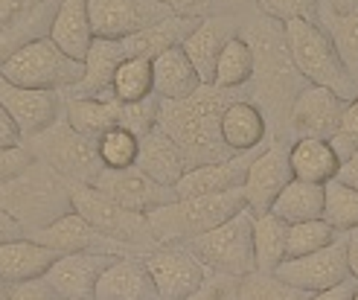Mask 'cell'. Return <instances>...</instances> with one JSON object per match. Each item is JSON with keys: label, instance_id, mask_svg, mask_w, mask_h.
I'll return each instance as SVG.
<instances>
[{"label": "cell", "instance_id": "30bf717a", "mask_svg": "<svg viewBox=\"0 0 358 300\" xmlns=\"http://www.w3.org/2000/svg\"><path fill=\"white\" fill-rule=\"evenodd\" d=\"M146 266L160 300H187L204 286L207 269L187 245H157L155 251L140 257Z\"/></svg>", "mask_w": 358, "mask_h": 300}, {"label": "cell", "instance_id": "bcb514c9", "mask_svg": "<svg viewBox=\"0 0 358 300\" xmlns=\"http://www.w3.org/2000/svg\"><path fill=\"white\" fill-rule=\"evenodd\" d=\"M338 181L358 190V152H352L350 157L341 161V169H338Z\"/></svg>", "mask_w": 358, "mask_h": 300}, {"label": "cell", "instance_id": "74e56055", "mask_svg": "<svg viewBox=\"0 0 358 300\" xmlns=\"http://www.w3.org/2000/svg\"><path fill=\"white\" fill-rule=\"evenodd\" d=\"M332 149L338 152V157H350L352 152H358V97L347 102L344 117H341V126H338L335 137L329 140Z\"/></svg>", "mask_w": 358, "mask_h": 300}, {"label": "cell", "instance_id": "db71d44e", "mask_svg": "<svg viewBox=\"0 0 358 300\" xmlns=\"http://www.w3.org/2000/svg\"><path fill=\"white\" fill-rule=\"evenodd\" d=\"M320 3H327V0H320Z\"/></svg>", "mask_w": 358, "mask_h": 300}, {"label": "cell", "instance_id": "ba28073f", "mask_svg": "<svg viewBox=\"0 0 358 300\" xmlns=\"http://www.w3.org/2000/svg\"><path fill=\"white\" fill-rule=\"evenodd\" d=\"M254 213L245 207L234 219L213 227L187 242V248L204 262L210 274L224 277H248L257 271V254H254Z\"/></svg>", "mask_w": 358, "mask_h": 300}, {"label": "cell", "instance_id": "d4e9b609", "mask_svg": "<svg viewBox=\"0 0 358 300\" xmlns=\"http://www.w3.org/2000/svg\"><path fill=\"white\" fill-rule=\"evenodd\" d=\"M50 38L56 41L70 59H76V62L87 59V50L94 44L87 0H59V9L50 24Z\"/></svg>", "mask_w": 358, "mask_h": 300}, {"label": "cell", "instance_id": "7402d4cb", "mask_svg": "<svg viewBox=\"0 0 358 300\" xmlns=\"http://www.w3.org/2000/svg\"><path fill=\"white\" fill-rule=\"evenodd\" d=\"M219 131H222V143L234 155L259 149L271 140V134H268V120H265L262 108L250 97L234 99L227 105V108L222 111Z\"/></svg>", "mask_w": 358, "mask_h": 300}, {"label": "cell", "instance_id": "f5cc1de1", "mask_svg": "<svg viewBox=\"0 0 358 300\" xmlns=\"http://www.w3.org/2000/svg\"><path fill=\"white\" fill-rule=\"evenodd\" d=\"M352 300H358V289H355V297H352Z\"/></svg>", "mask_w": 358, "mask_h": 300}, {"label": "cell", "instance_id": "8d00e7d4", "mask_svg": "<svg viewBox=\"0 0 358 300\" xmlns=\"http://www.w3.org/2000/svg\"><path fill=\"white\" fill-rule=\"evenodd\" d=\"M254 6L274 21H315L320 24V0H254Z\"/></svg>", "mask_w": 358, "mask_h": 300}, {"label": "cell", "instance_id": "f35d334b", "mask_svg": "<svg viewBox=\"0 0 358 300\" xmlns=\"http://www.w3.org/2000/svg\"><path fill=\"white\" fill-rule=\"evenodd\" d=\"M187 300H239V277L207 274L204 286Z\"/></svg>", "mask_w": 358, "mask_h": 300}, {"label": "cell", "instance_id": "7c38bea8", "mask_svg": "<svg viewBox=\"0 0 358 300\" xmlns=\"http://www.w3.org/2000/svg\"><path fill=\"white\" fill-rule=\"evenodd\" d=\"M289 152H292V140H285V137L274 140L271 137L265 143V149L254 157V164H250L242 192H245V207L254 216L271 213V204L277 201V196L294 181Z\"/></svg>", "mask_w": 358, "mask_h": 300}, {"label": "cell", "instance_id": "e575fe53", "mask_svg": "<svg viewBox=\"0 0 358 300\" xmlns=\"http://www.w3.org/2000/svg\"><path fill=\"white\" fill-rule=\"evenodd\" d=\"M96 149L105 169H129L137 164L140 137L129 129H111L96 140Z\"/></svg>", "mask_w": 358, "mask_h": 300}, {"label": "cell", "instance_id": "d6a6232c", "mask_svg": "<svg viewBox=\"0 0 358 300\" xmlns=\"http://www.w3.org/2000/svg\"><path fill=\"white\" fill-rule=\"evenodd\" d=\"M324 222L338 234H347L358 227V190L329 181L324 184Z\"/></svg>", "mask_w": 358, "mask_h": 300}, {"label": "cell", "instance_id": "4316f807", "mask_svg": "<svg viewBox=\"0 0 358 300\" xmlns=\"http://www.w3.org/2000/svg\"><path fill=\"white\" fill-rule=\"evenodd\" d=\"M152 73H155V94L160 99H187L204 85L181 47H172L160 52L157 59H152Z\"/></svg>", "mask_w": 358, "mask_h": 300}, {"label": "cell", "instance_id": "6da1fadb", "mask_svg": "<svg viewBox=\"0 0 358 300\" xmlns=\"http://www.w3.org/2000/svg\"><path fill=\"white\" fill-rule=\"evenodd\" d=\"M239 35L254 50V79H250V99H254L265 120L268 134L274 140L289 137V114L294 99L306 91L309 82L300 76L294 59L285 44L282 24L257 9V15H239Z\"/></svg>", "mask_w": 358, "mask_h": 300}, {"label": "cell", "instance_id": "f907efd6", "mask_svg": "<svg viewBox=\"0 0 358 300\" xmlns=\"http://www.w3.org/2000/svg\"><path fill=\"white\" fill-rule=\"evenodd\" d=\"M224 3H227L230 9H234V12H245V6L250 3V0H224Z\"/></svg>", "mask_w": 358, "mask_h": 300}, {"label": "cell", "instance_id": "52a82bcc", "mask_svg": "<svg viewBox=\"0 0 358 300\" xmlns=\"http://www.w3.org/2000/svg\"><path fill=\"white\" fill-rule=\"evenodd\" d=\"M0 76L21 87L64 94L82 82L85 62L70 59L50 35H41V38H32L21 50H15L0 67Z\"/></svg>", "mask_w": 358, "mask_h": 300}, {"label": "cell", "instance_id": "ee69618b", "mask_svg": "<svg viewBox=\"0 0 358 300\" xmlns=\"http://www.w3.org/2000/svg\"><path fill=\"white\" fill-rule=\"evenodd\" d=\"M21 143H24L21 129L15 126V120L3 108V102H0V146H21Z\"/></svg>", "mask_w": 358, "mask_h": 300}, {"label": "cell", "instance_id": "1f68e13d", "mask_svg": "<svg viewBox=\"0 0 358 300\" xmlns=\"http://www.w3.org/2000/svg\"><path fill=\"white\" fill-rule=\"evenodd\" d=\"M155 94L152 59H125L111 79V97L117 102H140Z\"/></svg>", "mask_w": 358, "mask_h": 300}, {"label": "cell", "instance_id": "7dc6e473", "mask_svg": "<svg viewBox=\"0 0 358 300\" xmlns=\"http://www.w3.org/2000/svg\"><path fill=\"white\" fill-rule=\"evenodd\" d=\"M21 236H27V234H24V227L17 224L9 213H3V210H0V245H3V242H12V239H21Z\"/></svg>", "mask_w": 358, "mask_h": 300}, {"label": "cell", "instance_id": "4fadbf2b", "mask_svg": "<svg viewBox=\"0 0 358 300\" xmlns=\"http://www.w3.org/2000/svg\"><path fill=\"white\" fill-rule=\"evenodd\" d=\"M274 274L282 280V283H289L306 294H315V292H324V289L344 283V280H350L344 234L332 245H327V248H320L315 254L297 257V259H282Z\"/></svg>", "mask_w": 358, "mask_h": 300}, {"label": "cell", "instance_id": "484cf974", "mask_svg": "<svg viewBox=\"0 0 358 300\" xmlns=\"http://www.w3.org/2000/svg\"><path fill=\"white\" fill-rule=\"evenodd\" d=\"M289 164H292V175L297 181L329 184L338 178L341 157H338L332 143L324 137H297V140H292Z\"/></svg>", "mask_w": 358, "mask_h": 300}, {"label": "cell", "instance_id": "44dd1931", "mask_svg": "<svg viewBox=\"0 0 358 300\" xmlns=\"http://www.w3.org/2000/svg\"><path fill=\"white\" fill-rule=\"evenodd\" d=\"M134 166H140L152 181L164 184V187H172V190L192 169L184 149L178 146L160 126H155L149 134L140 137V152H137V164Z\"/></svg>", "mask_w": 358, "mask_h": 300}, {"label": "cell", "instance_id": "d6986e66", "mask_svg": "<svg viewBox=\"0 0 358 300\" xmlns=\"http://www.w3.org/2000/svg\"><path fill=\"white\" fill-rule=\"evenodd\" d=\"M239 15L242 12H222V15H210L201 17L181 50L187 52V59L192 62L195 73L201 76L204 85H213V73H216V62L222 56V50L230 38L239 35Z\"/></svg>", "mask_w": 358, "mask_h": 300}, {"label": "cell", "instance_id": "9a60e30c", "mask_svg": "<svg viewBox=\"0 0 358 300\" xmlns=\"http://www.w3.org/2000/svg\"><path fill=\"white\" fill-rule=\"evenodd\" d=\"M102 196H108L111 201L134 210V213L149 216L152 210L172 204L178 196L172 187H164L152 181L140 166H129V169H102V175L94 184Z\"/></svg>", "mask_w": 358, "mask_h": 300}, {"label": "cell", "instance_id": "ac0fdd59", "mask_svg": "<svg viewBox=\"0 0 358 300\" xmlns=\"http://www.w3.org/2000/svg\"><path fill=\"white\" fill-rule=\"evenodd\" d=\"M259 149H250V152H236L224 157V161L216 164H201V166H192L181 181L175 184V196L178 199H199V196H219V192H230V190H242L245 184V175L254 164V157L262 152Z\"/></svg>", "mask_w": 358, "mask_h": 300}, {"label": "cell", "instance_id": "b9f144b4", "mask_svg": "<svg viewBox=\"0 0 358 300\" xmlns=\"http://www.w3.org/2000/svg\"><path fill=\"white\" fill-rule=\"evenodd\" d=\"M9 300H62V297L44 277H38V280H27V283L9 286Z\"/></svg>", "mask_w": 358, "mask_h": 300}, {"label": "cell", "instance_id": "83f0119b", "mask_svg": "<svg viewBox=\"0 0 358 300\" xmlns=\"http://www.w3.org/2000/svg\"><path fill=\"white\" fill-rule=\"evenodd\" d=\"M271 213L285 224L324 219V184H306L294 178L271 204Z\"/></svg>", "mask_w": 358, "mask_h": 300}, {"label": "cell", "instance_id": "ffe728a7", "mask_svg": "<svg viewBox=\"0 0 358 300\" xmlns=\"http://www.w3.org/2000/svg\"><path fill=\"white\" fill-rule=\"evenodd\" d=\"M120 257L108 254H62L44 274L62 300H96V283L102 271Z\"/></svg>", "mask_w": 358, "mask_h": 300}, {"label": "cell", "instance_id": "8fae6325", "mask_svg": "<svg viewBox=\"0 0 358 300\" xmlns=\"http://www.w3.org/2000/svg\"><path fill=\"white\" fill-rule=\"evenodd\" d=\"M87 15L94 38L105 41L129 38L175 17V12L160 0H87Z\"/></svg>", "mask_w": 358, "mask_h": 300}, {"label": "cell", "instance_id": "681fc988", "mask_svg": "<svg viewBox=\"0 0 358 300\" xmlns=\"http://www.w3.org/2000/svg\"><path fill=\"white\" fill-rule=\"evenodd\" d=\"M324 6L335 15H358V0H327Z\"/></svg>", "mask_w": 358, "mask_h": 300}, {"label": "cell", "instance_id": "f1b7e54d", "mask_svg": "<svg viewBox=\"0 0 358 300\" xmlns=\"http://www.w3.org/2000/svg\"><path fill=\"white\" fill-rule=\"evenodd\" d=\"M254 79V50L250 44L236 35L230 38L222 50V56L216 62V73H213V87L222 91H242Z\"/></svg>", "mask_w": 358, "mask_h": 300}, {"label": "cell", "instance_id": "3957f363", "mask_svg": "<svg viewBox=\"0 0 358 300\" xmlns=\"http://www.w3.org/2000/svg\"><path fill=\"white\" fill-rule=\"evenodd\" d=\"M0 210L9 213L29 236L73 213V190L56 169L32 161L17 178L0 187Z\"/></svg>", "mask_w": 358, "mask_h": 300}, {"label": "cell", "instance_id": "cb8c5ba5", "mask_svg": "<svg viewBox=\"0 0 358 300\" xmlns=\"http://www.w3.org/2000/svg\"><path fill=\"white\" fill-rule=\"evenodd\" d=\"M62 254L44 248L35 239L21 236L0 245V280L9 286L15 283H27V280H38L50 271V266L56 262Z\"/></svg>", "mask_w": 358, "mask_h": 300}, {"label": "cell", "instance_id": "2e32d148", "mask_svg": "<svg viewBox=\"0 0 358 300\" xmlns=\"http://www.w3.org/2000/svg\"><path fill=\"white\" fill-rule=\"evenodd\" d=\"M0 102L21 129V137L29 140L50 129L64 114V94L59 91H35V87L12 85L0 76Z\"/></svg>", "mask_w": 358, "mask_h": 300}, {"label": "cell", "instance_id": "c3c4849f", "mask_svg": "<svg viewBox=\"0 0 358 300\" xmlns=\"http://www.w3.org/2000/svg\"><path fill=\"white\" fill-rule=\"evenodd\" d=\"M344 242H347V266H350V277L358 283V227H355V231H347V234H344Z\"/></svg>", "mask_w": 358, "mask_h": 300}, {"label": "cell", "instance_id": "5b68a950", "mask_svg": "<svg viewBox=\"0 0 358 300\" xmlns=\"http://www.w3.org/2000/svg\"><path fill=\"white\" fill-rule=\"evenodd\" d=\"M282 32H285V44H289L292 59H294V67L309 85L327 87V91L338 94L347 102L358 97V87L350 79L347 67L324 27L297 17V21H285Z\"/></svg>", "mask_w": 358, "mask_h": 300}, {"label": "cell", "instance_id": "f6af8a7d", "mask_svg": "<svg viewBox=\"0 0 358 300\" xmlns=\"http://www.w3.org/2000/svg\"><path fill=\"white\" fill-rule=\"evenodd\" d=\"M355 289H358V283L350 277V280H344V283H338V286H332V289H324V292L309 294V300H352V297H355Z\"/></svg>", "mask_w": 358, "mask_h": 300}, {"label": "cell", "instance_id": "277c9868", "mask_svg": "<svg viewBox=\"0 0 358 300\" xmlns=\"http://www.w3.org/2000/svg\"><path fill=\"white\" fill-rule=\"evenodd\" d=\"M245 210V192L230 190L219 196H199V199H175L146 216L152 227L155 245H187L189 239L201 236L213 227L234 219Z\"/></svg>", "mask_w": 358, "mask_h": 300}, {"label": "cell", "instance_id": "7a4b0ae2", "mask_svg": "<svg viewBox=\"0 0 358 300\" xmlns=\"http://www.w3.org/2000/svg\"><path fill=\"white\" fill-rule=\"evenodd\" d=\"M242 97H250V85L242 91H222V87L201 85L187 99H160L157 126L184 149L189 166L224 161L234 152L222 143V111Z\"/></svg>", "mask_w": 358, "mask_h": 300}, {"label": "cell", "instance_id": "8992f818", "mask_svg": "<svg viewBox=\"0 0 358 300\" xmlns=\"http://www.w3.org/2000/svg\"><path fill=\"white\" fill-rule=\"evenodd\" d=\"M24 146L32 152L35 161L56 169L70 187H94L105 169L96 140L79 134L64 114L41 134L24 140Z\"/></svg>", "mask_w": 358, "mask_h": 300}, {"label": "cell", "instance_id": "9c48e42d", "mask_svg": "<svg viewBox=\"0 0 358 300\" xmlns=\"http://www.w3.org/2000/svg\"><path fill=\"white\" fill-rule=\"evenodd\" d=\"M70 190H73V210L91 227H96L99 234L129 245L137 257H146L149 251L157 248L152 239L149 219L143 213H134V210L111 201L96 187H70Z\"/></svg>", "mask_w": 358, "mask_h": 300}, {"label": "cell", "instance_id": "7bdbcfd3", "mask_svg": "<svg viewBox=\"0 0 358 300\" xmlns=\"http://www.w3.org/2000/svg\"><path fill=\"white\" fill-rule=\"evenodd\" d=\"M44 0H0V29L12 27L15 21H21L24 15H29L35 6H41Z\"/></svg>", "mask_w": 358, "mask_h": 300}, {"label": "cell", "instance_id": "603a6c76", "mask_svg": "<svg viewBox=\"0 0 358 300\" xmlns=\"http://www.w3.org/2000/svg\"><path fill=\"white\" fill-rule=\"evenodd\" d=\"M96 300H160L140 257H120L102 271Z\"/></svg>", "mask_w": 358, "mask_h": 300}, {"label": "cell", "instance_id": "60d3db41", "mask_svg": "<svg viewBox=\"0 0 358 300\" xmlns=\"http://www.w3.org/2000/svg\"><path fill=\"white\" fill-rule=\"evenodd\" d=\"M166 3L178 17H210L222 12H234L224 0H160Z\"/></svg>", "mask_w": 358, "mask_h": 300}, {"label": "cell", "instance_id": "816d5d0a", "mask_svg": "<svg viewBox=\"0 0 358 300\" xmlns=\"http://www.w3.org/2000/svg\"><path fill=\"white\" fill-rule=\"evenodd\" d=\"M0 300H9V283L0 280Z\"/></svg>", "mask_w": 358, "mask_h": 300}, {"label": "cell", "instance_id": "e0dca14e", "mask_svg": "<svg viewBox=\"0 0 358 300\" xmlns=\"http://www.w3.org/2000/svg\"><path fill=\"white\" fill-rule=\"evenodd\" d=\"M347 108V99H341L338 94L327 91V87L309 85L303 91L289 114V137H324L332 140L338 126H341V117Z\"/></svg>", "mask_w": 358, "mask_h": 300}, {"label": "cell", "instance_id": "ab89813d", "mask_svg": "<svg viewBox=\"0 0 358 300\" xmlns=\"http://www.w3.org/2000/svg\"><path fill=\"white\" fill-rule=\"evenodd\" d=\"M32 161L35 157L24 143L21 146H0V187L9 184L12 178H17Z\"/></svg>", "mask_w": 358, "mask_h": 300}, {"label": "cell", "instance_id": "d590c367", "mask_svg": "<svg viewBox=\"0 0 358 300\" xmlns=\"http://www.w3.org/2000/svg\"><path fill=\"white\" fill-rule=\"evenodd\" d=\"M239 300H309V294L282 283L277 274L254 271L239 280Z\"/></svg>", "mask_w": 358, "mask_h": 300}, {"label": "cell", "instance_id": "836d02e7", "mask_svg": "<svg viewBox=\"0 0 358 300\" xmlns=\"http://www.w3.org/2000/svg\"><path fill=\"white\" fill-rule=\"evenodd\" d=\"M338 236L341 234L332 231L324 219L289 224V236H285V259H297V257L315 254L320 248H327V245H332Z\"/></svg>", "mask_w": 358, "mask_h": 300}, {"label": "cell", "instance_id": "f546056e", "mask_svg": "<svg viewBox=\"0 0 358 300\" xmlns=\"http://www.w3.org/2000/svg\"><path fill=\"white\" fill-rule=\"evenodd\" d=\"M285 236L289 224L277 219L274 213H262L254 219V254H257V271L274 274L280 262L285 259Z\"/></svg>", "mask_w": 358, "mask_h": 300}, {"label": "cell", "instance_id": "4dcf8cb0", "mask_svg": "<svg viewBox=\"0 0 358 300\" xmlns=\"http://www.w3.org/2000/svg\"><path fill=\"white\" fill-rule=\"evenodd\" d=\"M320 27L329 32L350 79L358 87V15H335L320 3Z\"/></svg>", "mask_w": 358, "mask_h": 300}, {"label": "cell", "instance_id": "5bb4252c", "mask_svg": "<svg viewBox=\"0 0 358 300\" xmlns=\"http://www.w3.org/2000/svg\"><path fill=\"white\" fill-rule=\"evenodd\" d=\"M29 239H35L44 248L56 251V254H108V257H137L129 245L114 242L105 234H99L96 227L87 224L76 210L73 213L62 216L59 222L47 224L44 231L29 234Z\"/></svg>", "mask_w": 358, "mask_h": 300}]
</instances>
